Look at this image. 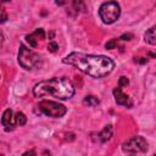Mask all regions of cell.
<instances>
[{
  "instance_id": "obj_1",
  "label": "cell",
  "mask_w": 156,
  "mask_h": 156,
  "mask_svg": "<svg viewBox=\"0 0 156 156\" xmlns=\"http://www.w3.org/2000/svg\"><path fill=\"white\" fill-rule=\"evenodd\" d=\"M63 63L74 66L83 73L93 78H102L112 72L115 68V62L104 55H87L80 52H72L67 55Z\"/></svg>"
},
{
  "instance_id": "obj_2",
  "label": "cell",
  "mask_w": 156,
  "mask_h": 156,
  "mask_svg": "<svg viewBox=\"0 0 156 156\" xmlns=\"http://www.w3.org/2000/svg\"><path fill=\"white\" fill-rule=\"evenodd\" d=\"M33 94L37 98L52 96L60 100H66L74 95V88L69 79L65 77H55L37 83L33 88Z\"/></svg>"
},
{
  "instance_id": "obj_3",
  "label": "cell",
  "mask_w": 156,
  "mask_h": 156,
  "mask_svg": "<svg viewBox=\"0 0 156 156\" xmlns=\"http://www.w3.org/2000/svg\"><path fill=\"white\" fill-rule=\"evenodd\" d=\"M18 63L24 69H34L41 66V57L27 46L21 45L18 50Z\"/></svg>"
},
{
  "instance_id": "obj_4",
  "label": "cell",
  "mask_w": 156,
  "mask_h": 156,
  "mask_svg": "<svg viewBox=\"0 0 156 156\" xmlns=\"http://www.w3.org/2000/svg\"><path fill=\"white\" fill-rule=\"evenodd\" d=\"M121 15V7L119 4L116 1H106L101 4L99 7V16L101 21L106 24H111L118 20Z\"/></svg>"
},
{
  "instance_id": "obj_5",
  "label": "cell",
  "mask_w": 156,
  "mask_h": 156,
  "mask_svg": "<svg viewBox=\"0 0 156 156\" xmlns=\"http://www.w3.org/2000/svg\"><path fill=\"white\" fill-rule=\"evenodd\" d=\"M37 108L39 110V113H43L45 116L54 117V118H60L65 116L67 112L66 106L56 101H50V100H41L37 105Z\"/></svg>"
},
{
  "instance_id": "obj_6",
  "label": "cell",
  "mask_w": 156,
  "mask_h": 156,
  "mask_svg": "<svg viewBox=\"0 0 156 156\" xmlns=\"http://www.w3.org/2000/svg\"><path fill=\"white\" fill-rule=\"evenodd\" d=\"M122 149L126 152H132V154H136V152H144L147 150V143L146 140L140 136H133L130 139H128L127 141H124L122 144Z\"/></svg>"
},
{
  "instance_id": "obj_7",
  "label": "cell",
  "mask_w": 156,
  "mask_h": 156,
  "mask_svg": "<svg viewBox=\"0 0 156 156\" xmlns=\"http://www.w3.org/2000/svg\"><path fill=\"white\" fill-rule=\"evenodd\" d=\"M113 96H115V100L118 105H122V106L128 107V108H130L133 106V100L127 94H124L121 90V88H115L113 89Z\"/></svg>"
},
{
  "instance_id": "obj_8",
  "label": "cell",
  "mask_w": 156,
  "mask_h": 156,
  "mask_svg": "<svg viewBox=\"0 0 156 156\" xmlns=\"http://www.w3.org/2000/svg\"><path fill=\"white\" fill-rule=\"evenodd\" d=\"M1 123L5 127V130L6 132H10V130H13L15 129L16 123H15V117H13L12 110L7 108V110L4 111L2 117H1Z\"/></svg>"
},
{
  "instance_id": "obj_9",
  "label": "cell",
  "mask_w": 156,
  "mask_h": 156,
  "mask_svg": "<svg viewBox=\"0 0 156 156\" xmlns=\"http://www.w3.org/2000/svg\"><path fill=\"white\" fill-rule=\"evenodd\" d=\"M111 136H112V126H111V124H107V126H105L104 129L100 132L99 138H100V140H101L102 143H105V141L110 140Z\"/></svg>"
},
{
  "instance_id": "obj_10",
  "label": "cell",
  "mask_w": 156,
  "mask_h": 156,
  "mask_svg": "<svg viewBox=\"0 0 156 156\" xmlns=\"http://www.w3.org/2000/svg\"><path fill=\"white\" fill-rule=\"evenodd\" d=\"M144 38H145V41H147V43H149V44H151V45H155V44H156L155 27H151L150 29H147V30H146V33H145V35H144Z\"/></svg>"
},
{
  "instance_id": "obj_11",
  "label": "cell",
  "mask_w": 156,
  "mask_h": 156,
  "mask_svg": "<svg viewBox=\"0 0 156 156\" xmlns=\"http://www.w3.org/2000/svg\"><path fill=\"white\" fill-rule=\"evenodd\" d=\"M99 102H100L99 99H98L96 96H94V95H88V96H85L84 100H83V104H84L85 106H90V107L99 105Z\"/></svg>"
},
{
  "instance_id": "obj_12",
  "label": "cell",
  "mask_w": 156,
  "mask_h": 156,
  "mask_svg": "<svg viewBox=\"0 0 156 156\" xmlns=\"http://www.w3.org/2000/svg\"><path fill=\"white\" fill-rule=\"evenodd\" d=\"M27 122V117L23 112H17L15 116V123L16 126H24Z\"/></svg>"
},
{
  "instance_id": "obj_13",
  "label": "cell",
  "mask_w": 156,
  "mask_h": 156,
  "mask_svg": "<svg viewBox=\"0 0 156 156\" xmlns=\"http://www.w3.org/2000/svg\"><path fill=\"white\" fill-rule=\"evenodd\" d=\"M32 34L34 35V38H35L37 40H38V39L43 40V39L45 38V32H44V29H43V28H38V29H35Z\"/></svg>"
},
{
  "instance_id": "obj_14",
  "label": "cell",
  "mask_w": 156,
  "mask_h": 156,
  "mask_svg": "<svg viewBox=\"0 0 156 156\" xmlns=\"http://www.w3.org/2000/svg\"><path fill=\"white\" fill-rule=\"evenodd\" d=\"M26 40L28 41L29 46H32V48H35V46L38 45V43H37V39L34 38V35H33V34H29V35H27V37H26Z\"/></svg>"
},
{
  "instance_id": "obj_15",
  "label": "cell",
  "mask_w": 156,
  "mask_h": 156,
  "mask_svg": "<svg viewBox=\"0 0 156 156\" xmlns=\"http://www.w3.org/2000/svg\"><path fill=\"white\" fill-rule=\"evenodd\" d=\"M116 45H117V40H116V39H110V40L105 44V48L108 49V50H112V49L116 48Z\"/></svg>"
},
{
  "instance_id": "obj_16",
  "label": "cell",
  "mask_w": 156,
  "mask_h": 156,
  "mask_svg": "<svg viewBox=\"0 0 156 156\" xmlns=\"http://www.w3.org/2000/svg\"><path fill=\"white\" fill-rule=\"evenodd\" d=\"M57 49H58V45H57L55 41H50V43L48 44V50H49L50 52H55Z\"/></svg>"
},
{
  "instance_id": "obj_17",
  "label": "cell",
  "mask_w": 156,
  "mask_h": 156,
  "mask_svg": "<svg viewBox=\"0 0 156 156\" xmlns=\"http://www.w3.org/2000/svg\"><path fill=\"white\" fill-rule=\"evenodd\" d=\"M128 84H129V80H128L127 77H124V76L119 77V80H118V85L119 87H127Z\"/></svg>"
},
{
  "instance_id": "obj_18",
  "label": "cell",
  "mask_w": 156,
  "mask_h": 156,
  "mask_svg": "<svg viewBox=\"0 0 156 156\" xmlns=\"http://www.w3.org/2000/svg\"><path fill=\"white\" fill-rule=\"evenodd\" d=\"M6 20H7V13L2 7H0V23L6 22Z\"/></svg>"
},
{
  "instance_id": "obj_19",
  "label": "cell",
  "mask_w": 156,
  "mask_h": 156,
  "mask_svg": "<svg viewBox=\"0 0 156 156\" xmlns=\"http://www.w3.org/2000/svg\"><path fill=\"white\" fill-rule=\"evenodd\" d=\"M119 39H122V40H130V39H133V34H130V33H126V34L121 35Z\"/></svg>"
},
{
  "instance_id": "obj_20",
  "label": "cell",
  "mask_w": 156,
  "mask_h": 156,
  "mask_svg": "<svg viewBox=\"0 0 156 156\" xmlns=\"http://www.w3.org/2000/svg\"><path fill=\"white\" fill-rule=\"evenodd\" d=\"M22 156H35V154H34V151H33V150H30V151H26Z\"/></svg>"
},
{
  "instance_id": "obj_21",
  "label": "cell",
  "mask_w": 156,
  "mask_h": 156,
  "mask_svg": "<svg viewBox=\"0 0 156 156\" xmlns=\"http://www.w3.org/2000/svg\"><path fill=\"white\" fill-rule=\"evenodd\" d=\"M2 43H4V34H2V32H1V29H0V48H1Z\"/></svg>"
},
{
  "instance_id": "obj_22",
  "label": "cell",
  "mask_w": 156,
  "mask_h": 156,
  "mask_svg": "<svg viewBox=\"0 0 156 156\" xmlns=\"http://www.w3.org/2000/svg\"><path fill=\"white\" fill-rule=\"evenodd\" d=\"M0 156H4V155H0Z\"/></svg>"
},
{
  "instance_id": "obj_23",
  "label": "cell",
  "mask_w": 156,
  "mask_h": 156,
  "mask_svg": "<svg viewBox=\"0 0 156 156\" xmlns=\"http://www.w3.org/2000/svg\"><path fill=\"white\" fill-rule=\"evenodd\" d=\"M132 156H134V155H132Z\"/></svg>"
},
{
  "instance_id": "obj_24",
  "label": "cell",
  "mask_w": 156,
  "mask_h": 156,
  "mask_svg": "<svg viewBox=\"0 0 156 156\" xmlns=\"http://www.w3.org/2000/svg\"><path fill=\"white\" fill-rule=\"evenodd\" d=\"M152 156H155V155H152Z\"/></svg>"
}]
</instances>
